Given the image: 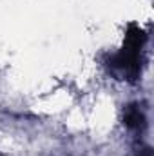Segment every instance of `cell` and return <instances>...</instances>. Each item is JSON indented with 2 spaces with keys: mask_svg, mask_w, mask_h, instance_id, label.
<instances>
[{
  "mask_svg": "<svg viewBox=\"0 0 154 156\" xmlns=\"http://www.w3.org/2000/svg\"><path fill=\"white\" fill-rule=\"evenodd\" d=\"M145 40H147V35L138 24H129V27L125 31V44H123L121 51L116 53L111 60V64L116 69L125 71L131 76V80H134L140 73V67H142L140 53H142Z\"/></svg>",
  "mask_w": 154,
  "mask_h": 156,
  "instance_id": "1",
  "label": "cell"
},
{
  "mask_svg": "<svg viewBox=\"0 0 154 156\" xmlns=\"http://www.w3.org/2000/svg\"><path fill=\"white\" fill-rule=\"evenodd\" d=\"M125 125L129 129H142L145 125V116L138 105H129L125 109Z\"/></svg>",
  "mask_w": 154,
  "mask_h": 156,
  "instance_id": "2",
  "label": "cell"
},
{
  "mask_svg": "<svg viewBox=\"0 0 154 156\" xmlns=\"http://www.w3.org/2000/svg\"><path fill=\"white\" fill-rule=\"evenodd\" d=\"M143 156H151V151H149V149H145V154Z\"/></svg>",
  "mask_w": 154,
  "mask_h": 156,
  "instance_id": "3",
  "label": "cell"
}]
</instances>
